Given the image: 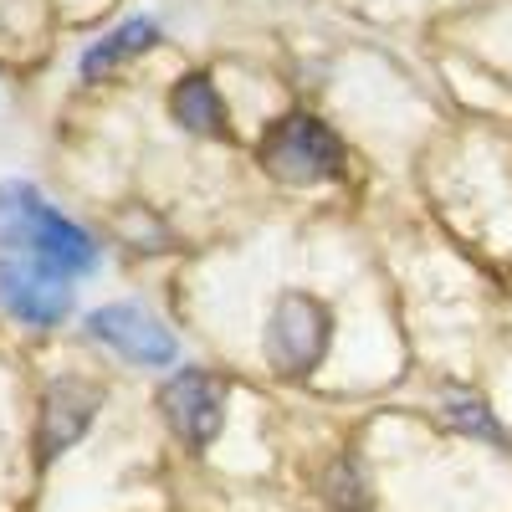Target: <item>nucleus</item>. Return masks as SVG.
I'll return each mask as SVG.
<instances>
[{
    "label": "nucleus",
    "mask_w": 512,
    "mask_h": 512,
    "mask_svg": "<svg viewBox=\"0 0 512 512\" xmlns=\"http://www.w3.org/2000/svg\"><path fill=\"white\" fill-rule=\"evenodd\" d=\"M0 246L31 256L36 267H47L57 277L98 267L93 236L82 226H72L67 216H57V210L21 180L0 185Z\"/></svg>",
    "instance_id": "nucleus-1"
},
{
    "label": "nucleus",
    "mask_w": 512,
    "mask_h": 512,
    "mask_svg": "<svg viewBox=\"0 0 512 512\" xmlns=\"http://www.w3.org/2000/svg\"><path fill=\"white\" fill-rule=\"evenodd\" d=\"M256 154H262V164L287 185H318V180H333L338 169H344V144H338V134L308 113L277 118L262 134V149Z\"/></svg>",
    "instance_id": "nucleus-2"
},
{
    "label": "nucleus",
    "mask_w": 512,
    "mask_h": 512,
    "mask_svg": "<svg viewBox=\"0 0 512 512\" xmlns=\"http://www.w3.org/2000/svg\"><path fill=\"white\" fill-rule=\"evenodd\" d=\"M88 333L98 338V344L118 349L123 359H134V364H175V359H180V344L169 338V328H164L154 313L134 308V303H108V308H98V313L88 318Z\"/></svg>",
    "instance_id": "nucleus-3"
},
{
    "label": "nucleus",
    "mask_w": 512,
    "mask_h": 512,
    "mask_svg": "<svg viewBox=\"0 0 512 512\" xmlns=\"http://www.w3.org/2000/svg\"><path fill=\"white\" fill-rule=\"evenodd\" d=\"M267 349L272 359L287 369V374H303L323 359L328 349V313L323 303H313V297H282L277 313H272V328H267Z\"/></svg>",
    "instance_id": "nucleus-4"
},
{
    "label": "nucleus",
    "mask_w": 512,
    "mask_h": 512,
    "mask_svg": "<svg viewBox=\"0 0 512 512\" xmlns=\"http://www.w3.org/2000/svg\"><path fill=\"white\" fill-rule=\"evenodd\" d=\"M164 420L175 425V436L190 441V446H210L221 431V415H226V395H221V384L200 374V369H185L164 384Z\"/></svg>",
    "instance_id": "nucleus-5"
},
{
    "label": "nucleus",
    "mask_w": 512,
    "mask_h": 512,
    "mask_svg": "<svg viewBox=\"0 0 512 512\" xmlns=\"http://www.w3.org/2000/svg\"><path fill=\"white\" fill-rule=\"evenodd\" d=\"M0 303H6L16 318L36 323V328H52V323L67 318L72 292L62 287L57 272L36 267L31 256H21V262H16V256H6V262H0Z\"/></svg>",
    "instance_id": "nucleus-6"
},
{
    "label": "nucleus",
    "mask_w": 512,
    "mask_h": 512,
    "mask_svg": "<svg viewBox=\"0 0 512 512\" xmlns=\"http://www.w3.org/2000/svg\"><path fill=\"white\" fill-rule=\"evenodd\" d=\"M93 410H98V395L88 390V384H77V379L52 384L47 400H41V431H36L41 461H52L57 451H67L82 431H88Z\"/></svg>",
    "instance_id": "nucleus-7"
},
{
    "label": "nucleus",
    "mask_w": 512,
    "mask_h": 512,
    "mask_svg": "<svg viewBox=\"0 0 512 512\" xmlns=\"http://www.w3.org/2000/svg\"><path fill=\"white\" fill-rule=\"evenodd\" d=\"M169 113L175 123H185L190 134H221L226 128V113H221V98L210 88V77H180V88L169 93Z\"/></svg>",
    "instance_id": "nucleus-8"
},
{
    "label": "nucleus",
    "mask_w": 512,
    "mask_h": 512,
    "mask_svg": "<svg viewBox=\"0 0 512 512\" xmlns=\"http://www.w3.org/2000/svg\"><path fill=\"white\" fill-rule=\"evenodd\" d=\"M154 36H159V26H154V21H123L118 31H108L103 41H93V47L82 52V77L113 72L118 62L139 57V52H149V47H154Z\"/></svg>",
    "instance_id": "nucleus-9"
},
{
    "label": "nucleus",
    "mask_w": 512,
    "mask_h": 512,
    "mask_svg": "<svg viewBox=\"0 0 512 512\" xmlns=\"http://www.w3.org/2000/svg\"><path fill=\"white\" fill-rule=\"evenodd\" d=\"M446 415L461 425V431H472V436H487V441H497V436H502V431H497V420L487 415V405H482V400L451 395V400H446Z\"/></svg>",
    "instance_id": "nucleus-10"
},
{
    "label": "nucleus",
    "mask_w": 512,
    "mask_h": 512,
    "mask_svg": "<svg viewBox=\"0 0 512 512\" xmlns=\"http://www.w3.org/2000/svg\"><path fill=\"white\" fill-rule=\"evenodd\" d=\"M333 507H344V512H359L364 507V492H359V466L354 461H338V472H333Z\"/></svg>",
    "instance_id": "nucleus-11"
}]
</instances>
